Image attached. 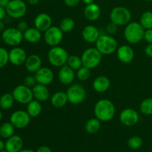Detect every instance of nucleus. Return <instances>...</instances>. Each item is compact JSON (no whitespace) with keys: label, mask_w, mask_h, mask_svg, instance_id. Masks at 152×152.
<instances>
[{"label":"nucleus","mask_w":152,"mask_h":152,"mask_svg":"<svg viewBox=\"0 0 152 152\" xmlns=\"http://www.w3.org/2000/svg\"><path fill=\"white\" fill-rule=\"evenodd\" d=\"M115 111L114 103L107 99H102L96 102L94 109L95 117L101 122H108L112 120L115 115Z\"/></svg>","instance_id":"1"},{"label":"nucleus","mask_w":152,"mask_h":152,"mask_svg":"<svg viewBox=\"0 0 152 152\" xmlns=\"http://www.w3.org/2000/svg\"><path fill=\"white\" fill-rule=\"evenodd\" d=\"M145 29L140 22H130L124 30V37L128 42L137 44L144 38Z\"/></svg>","instance_id":"2"},{"label":"nucleus","mask_w":152,"mask_h":152,"mask_svg":"<svg viewBox=\"0 0 152 152\" xmlns=\"http://www.w3.org/2000/svg\"><path fill=\"white\" fill-rule=\"evenodd\" d=\"M96 48L102 55H111L117 51L118 43L111 35L103 34L100 35L96 42Z\"/></svg>","instance_id":"3"},{"label":"nucleus","mask_w":152,"mask_h":152,"mask_svg":"<svg viewBox=\"0 0 152 152\" xmlns=\"http://www.w3.org/2000/svg\"><path fill=\"white\" fill-rule=\"evenodd\" d=\"M68 51L60 46H53L48 53V59L50 65L56 68H61L67 64L68 59Z\"/></svg>","instance_id":"4"},{"label":"nucleus","mask_w":152,"mask_h":152,"mask_svg":"<svg viewBox=\"0 0 152 152\" xmlns=\"http://www.w3.org/2000/svg\"><path fill=\"white\" fill-rule=\"evenodd\" d=\"M102 54L96 49V48H89L83 51L81 56L83 66L89 69L96 68L102 61Z\"/></svg>","instance_id":"5"},{"label":"nucleus","mask_w":152,"mask_h":152,"mask_svg":"<svg viewBox=\"0 0 152 152\" xmlns=\"http://www.w3.org/2000/svg\"><path fill=\"white\" fill-rule=\"evenodd\" d=\"M109 17L111 22H114L118 26H123L128 25L131 22L132 13L126 7L118 6L111 10Z\"/></svg>","instance_id":"6"},{"label":"nucleus","mask_w":152,"mask_h":152,"mask_svg":"<svg viewBox=\"0 0 152 152\" xmlns=\"http://www.w3.org/2000/svg\"><path fill=\"white\" fill-rule=\"evenodd\" d=\"M7 14L13 19H21L27 12V5L22 0H10L5 7Z\"/></svg>","instance_id":"7"},{"label":"nucleus","mask_w":152,"mask_h":152,"mask_svg":"<svg viewBox=\"0 0 152 152\" xmlns=\"http://www.w3.org/2000/svg\"><path fill=\"white\" fill-rule=\"evenodd\" d=\"M23 33L15 28H9L1 34V39L7 45L16 47L21 44L23 39Z\"/></svg>","instance_id":"8"},{"label":"nucleus","mask_w":152,"mask_h":152,"mask_svg":"<svg viewBox=\"0 0 152 152\" xmlns=\"http://www.w3.org/2000/svg\"><path fill=\"white\" fill-rule=\"evenodd\" d=\"M68 102L74 105L80 104L86 97V91L83 86L80 84L71 85L67 90Z\"/></svg>","instance_id":"9"},{"label":"nucleus","mask_w":152,"mask_h":152,"mask_svg":"<svg viewBox=\"0 0 152 152\" xmlns=\"http://www.w3.org/2000/svg\"><path fill=\"white\" fill-rule=\"evenodd\" d=\"M15 101L21 104H28L34 99L32 88L25 85H19L13 89L12 92Z\"/></svg>","instance_id":"10"},{"label":"nucleus","mask_w":152,"mask_h":152,"mask_svg":"<svg viewBox=\"0 0 152 152\" xmlns=\"http://www.w3.org/2000/svg\"><path fill=\"white\" fill-rule=\"evenodd\" d=\"M64 37V33L59 27L53 26L44 32V40L49 46H57L62 42Z\"/></svg>","instance_id":"11"},{"label":"nucleus","mask_w":152,"mask_h":152,"mask_svg":"<svg viewBox=\"0 0 152 152\" xmlns=\"http://www.w3.org/2000/svg\"><path fill=\"white\" fill-rule=\"evenodd\" d=\"M31 118V116L28 114L27 111L18 110L14 111L10 115V122L16 129H22L26 128L29 125Z\"/></svg>","instance_id":"12"},{"label":"nucleus","mask_w":152,"mask_h":152,"mask_svg":"<svg viewBox=\"0 0 152 152\" xmlns=\"http://www.w3.org/2000/svg\"><path fill=\"white\" fill-rule=\"evenodd\" d=\"M120 120L126 126H133L139 121V114L133 108H126L120 114Z\"/></svg>","instance_id":"13"},{"label":"nucleus","mask_w":152,"mask_h":152,"mask_svg":"<svg viewBox=\"0 0 152 152\" xmlns=\"http://www.w3.org/2000/svg\"><path fill=\"white\" fill-rule=\"evenodd\" d=\"M27 53L23 48L19 47H13L9 51V62L13 65L19 66L25 64L26 60Z\"/></svg>","instance_id":"14"},{"label":"nucleus","mask_w":152,"mask_h":152,"mask_svg":"<svg viewBox=\"0 0 152 152\" xmlns=\"http://www.w3.org/2000/svg\"><path fill=\"white\" fill-rule=\"evenodd\" d=\"M35 78L37 83L45 86L50 84L54 78V74L53 71L49 68L42 67L35 73Z\"/></svg>","instance_id":"15"},{"label":"nucleus","mask_w":152,"mask_h":152,"mask_svg":"<svg viewBox=\"0 0 152 152\" xmlns=\"http://www.w3.org/2000/svg\"><path fill=\"white\" fill-rule=\"evenodd\" d=\"M117 55L120 62L128 64L130 63L134 58V51L131 46L124 45L117 48Z\"/></svg>","instance_id":"16"},{"label":"nucleus","mask_w":152,"mask_h":152,"mask_svg":"<svg viewBox=\"0 0 152 152\" xmlns=\"http://www.w3.org/2000/svg\"><path fill=\"white\" fill-rule=\"evenodd\" d=\"M34 26L41 32H45L52 26L51 17L48 13H39L34 19Z\"/></svg>","instance_id":"17"},{"label":"nucleus","mask_w":152,"mask_h":152,"mask_svg":"<svg viewBox=\"0 0 152 152\" xmlns=\"http://www.w3.org/2000/svg\"><path fill=\"white\" fill-rule=\"evenodd\" d=\"M58 78L59 82L63 85H71L75 79V73L74 70L70 68L68 65H65L61 67L59 73H58Z\"/></svg>","instance_id":"18"},{"label":"nucleus","mask_w":152,"mask_h":152,"mask_svg":"<svg viewBox=\"0 0 152 152\" xmlns=\"http://www.w3.org/2000/svg\"><path fill=\"white\" fill-rule=\"evenodd\" d=\"M100 36L97 28L94 25H87L82 31V37L83 39L88 43H95Z\"/></svg>","instance_id":"19"},{"label":"nucleus","mask_w":152,"mask_h":152,"mask_svg":"<svg viewBox=\"0 0 152 152\" xmlns=\"http://www.w3.org/2000/svg\"><path fill=\"white\" fill-rule=\"evenodd\" d=\"M34 99L39 102H45L50 97V91L48 88L47 86L37 83L32 88Z\"/></svg>","instance_id":"20"},{"label":"nucleus","mask_w":152,"mask_h":152,"mask_svg":"<svg viewBox=\"0 0 152 152\" xmlns=\"http://www.w3.org/2000/svg\"><path fill=\"white\" fill-rule=\"evenodd\" d=\"M23 140L18 135H13L7 139L5 142V148L7 152H19L22 149Z\"/></svg>","instance_id":"21"},{"label":"nucleus","mask_w":152,"mask_h":152,"mask_svg":"<svg viewBox=\"0 0 152 152\" xmlns=\"http://www.w3.org/2000/svg\"><path fill=\"white\" fill-rule=\"evenodd\" d=\"M27 71L32 74H35L39 68H42V59L37 54H31L27 57L25 62Z\"/></svg>","instance_id":"22"},{"label":"nucleus","mask_w":152,"mask_h":152,"mask_svg":"<svg viewBox=\"0 0 152 152\" xmlns=\"http://www.w3.org/2000/svg\"><path fill=\"white\" fill-rule=\"evenodd\" d=\"M111 86L110 80L106 76L101 75L96 77L93 82V88L97 93H104L107 91Z\"/></svg>","instance_id":"23"},{"label":"nucleus","mask_w":152,"mask_h":152,"mask_svg":"<svg viewBox=\"0 0 152 152\" xmlns=\"http://www.w3.org/2000/svg\"><path fill=\"white\" fill-rule=\"evenodd\" d=\"M84 15L86 19L91 22L97 20L101 15L100 7L94 2L90 4H87L85 7Z\"/></svg>","instance_id":"24"},{"label":"nucleus","mask_w":152,"mask_h":152,"mask_svg":"<svg viewBox=\"0 0 152 152\" xmlns=\"http://www.w3.org/2000/svg\"><path fill=\"white\" fill-rule=\"evenodd\" d=\"M68 102V96L65 92L56 91L50 97V103L56 108H63Z\"/></svg>","instance_id":"25"},{"label":"nucleus","mask_w":152,"mask_h":152,"mask_svg":"<svg viewBox=\"0 0 152 152\" xmlns=\"http://www.w3.org/2000/svg\"><path fill=\"white\" fill-rule=\"evenodd\" d=\"M23 38L29 43H37L41 40L42 32L37 28H29L23 33Z\"/></svg>","instance_id":"26"},{"label":"nucleus","mask_w":152,"mask_h":152,"mask_svg":"<svg viewBox=\"0 0 152 152\" xmlns=\"http://www.w3.org/2000/svg\"><path fill=\"white\" fill-rule=\"evenodd\" d=\"M42 107L41 102L37 100V99H33L32 101L27 104V112L28 113L31 117H37L41 114Z\"/></svg>","instance_id":"27"},{"label":"nucleus","mask_w":152,"mask_h":152,"mask_svg":"<svg viewBox=\"0 0 152 152\" xmlns=\"http://www.w3.org/2000/svg\"><path fill=\"white\" fill-rule=\"evenodd\" d=\"M86 131L89 134H96L101 128V121L96 117L90 119L86 123Z\"/></svg>","instance_id":"28"},{"label":"nucleus","mask_w":152,"mask_h":152,"mask_svg":"<svg viewBox=\"0 0 152 152\" xmlns=\"http://www.w3.org/2000/svg\"><path fill=\"white\" fill-rule=\"evenodd\" d=\"M15 127L11 123H4L0 126V137L4 139H8L14 134Z\"/></svg>","instance_id":"29"},{"label":"nucleus","mask_w":152,"mask_h":152,"mask_svg":"<svg viewBox=\"0 0 152 152\" xmlns=\"http://www.w3.org/2000/svg\"><path fill=\"white\" fill-rule=\"evenodd\" d=\"M15 99L12 93H6L3 94L0 98V108L4 110L10 109L13 105Z\"/></svg>","instance_id":"30"},{"label":"nucleus","mask_w":152,"mask_h":152,"mask_svg":"<svg viewBox=\"0 0 152 152\" xmlns=\"http://www.w3.org/2000/svg\"><path fill=\"white\" fill-rule=\"evenodd\" d=\"M59 27L63 33L71 32L75 28V22L72 18H64L59 23Z\"/></svg>","instance_id":"31"},{"label":"nucleus","mask_w":152,"mask_h":152,"mask_svg":"<svg viewBox=\"0 0 152 152\" xmlns=\"http://www.w3.org/2000/svg\"><path fill=\"white\" fill-rule=\"evenodd\" d=\"M140 23L145 30L152 28V12H144L140 18Z\"/></svg>","instance_id":"32"},{"label":"nucleus","mask_w":152,"mask_h":152,"mask_svg":"<svg viewBox=\"0 0 152 152\" xmlns=\"http://www.w3.org/2000/svg\"><path fill=\"white\" fill-rule=\"evenodd\" d=\"M66 65H68L70 68H72L74 71H77L82 66H83L81 57L76 56V55H71V56H68Z\"/></svg>","instance_id":"33"},{"label":"nucleus","mask_w":152,"mask_h":152,"mask_svg":"<svg viewBox=\"0 0 152 152\" xmlns=\"http://www.w3.org/2000/svg\"><path fill=\"white\" fill-rule=\"evenodd\" d=\"M140 110L145 115L152 114V98H146L140 104Z\"/></svg>","instance_id":"34"},{"label":"nucleus","mask_w":152,"mask_h":152,"mask_svg":"<svg viewBox=\"0 0 152 152\" xmlns=\"http://www.w3.org/2000/svg\"><path fill=\"white\" fill-rule=\"evenodd\" d=\"M91 76V69L85 66H82L80 69L77 70V77L80 81H86Z\"/></svg>","instance_id":"35"},{"label":"nucleus","mask_w":152,"mask_h":152,"mask_svg":"<svg viewBox=\"0 0 152 152\" xmlns=\"http://www.w3.org/2000/svg\"><path fill=\"white\" fill-rule=\"evenodd\" d=\"M142 145V140L140 137L134 136L129 138L128 140V146L133 150L138 149Z\"/></svg>","instance_id":"36"},{"label":"nucleus","mask_w":152,"mask_h":152,"mask_svg":"<svg viewBox=\"0 0 152 152\" xmlns=\"http://www.w3.org/2000/svg\"><path fill=\"white\" fill-rule=\"evenodd\" d=\"M9 62V52L4 48L0 47V68H4Z\"/></svg>","instance_id":"37"},{"label":"nucleus","mask_w":152,"mask_h":152,"mask_svg":"<svg viewBox=\"0 0 152 152\" xmlns=\"http://www.w3.org/2000/svg\"><path fill=\"white\" fill-rule=\"evenodd\" d=\"M37 84V82L35 78V76L28 75L24 80V85L26 86L27 87L31 88H33Z\"/></svg>","instance_id":"38"},{"label":"nucleus","mask_w":152,"mask_h":152,"mask_svg":"<svg viewBox=\"0 0 152 152\" xmlns=\"http://www.w3.org/2000/svg\"><path fill=\"white\" fill-rule=\"evenodd\" d=\"M105 30H106V32L109 35H113V34H115L117 32V31H118V25H116L114 22H111L106 25Z\"/></svg>","instance_id":"39"},{"label":"nucleus","mask_w":152,"mask_h":152,"mask_svg":"<svg viewBox=\"0 0 152 152\" xmlns=\"http://www.w3.org/2000/svg\"><path fill=\"white\" fill-rule=\"evenodd\" d=\"M143 39L148 44H152V28L145 30V34H144Z\"/></svg>","instance_id":"40"},{"label":"nucleus","mask_w":152,"mask_h":152,"mask_svg":"<svg viewBox=\"0 0 152 152\" xmlns=\"http://www.w3.org/2000/svg\"><path fill=\"white\" fill-rule=\"evenodd\" d=\"M16 28L18 30H19L21 32L24 33L29 28V26H28V24L27 22H25V21H21L20 22L18 23Z\"/></svg>","instance_id":"41"},{"label":"nucleus","mask_w":152,"mask_h":152,"mask_svg":"<svg viewBox=\"0 0 152 152\" xmlns=\"http://www.w3.org/2000/svg\"><path fill=\"white\" fill-rule=\"evenodd\" d=\"M80 0H64V2L68 7H76L80 3Z\"/></svg>","instance_id":"42"},{"label":"nucleus","mask_w":152,"mask_h":152,"mask_svg":"<svg viewBox=\"0 0 152 152\" xmlns=\"http://www.w3.org/2000/svg\"><path fill=\"white\" fill-rule=\"evenodd\" d=\"M145 53L149 57L152 58V44H148L145 48Z\"/></svg>","instance_id":"43"},{"label":"nucleus","mask_w":152,"mask_h":152,"mask_svg":"<svg viewBox=\"0 0 152 152\" xmlns=\"http://www.w3.org/2000/svg\"><path fill=\"white\" fill-rule=\"evenodd\" d=\"M36 152H52V150L48 146L42 145V146H40Z\"/></svg>","instance_id":"44"},{"label":"nucleus","mask_w":152,"mask_h":152,"mask_svg":"<svg viewBox=\"0 0 152 152\" xmlns=\"http://www.w3.org/2000/svg\"><path fill=\"white\" fill-rule=\"evenodd\" d=\"M6 15H7V12H6L5 7L0 6V20H3L5 18Z\"/></svg>","instance_id":"45"},{"label":"nucleus","mask_w":152,"mask_h":152,"mask_svg":"<svg viewBox=\"0 0 152 152\" xmlns=\"http://www.w3.org/2000/svg\"><path fill=\"white\" fill-rule=\"evenodd\" d=\"M10 1V0H0V6L3 7H6V6L8 4Z\"/></svg>","instance_id":"46"},{"label":"nucleus","mask_w":152,"mask_h":152,"mask_svg":"<svg viewBox=\"0 0 152 152\" xmlns=\"http://www.w3.org/2000/svg\"><path fill=\"white\" fill-rule=\"evenodd\" d=\"M27 1H28V4H30L31 5H35V4H38L39 0H27Z\"/></svg>","instance_id":"47"},{"label":"nucleus","mask_w":152,"mask_h":152,"mask_svg":"<svg viewBox=\"0 0 152 152\" xmlns=\"http://www.w3.org/2000/svg\"><path fill=\"white\" fill-rule=\"evenodd\" d=\"M4 26H5V25H4V22H3L2 20H0V33L3 32V31L5 30L4 29Z\"/></svg>","instance_id":"48"},{"label":"nucleus","mask_w":152,"mask_h":152,"mask_svg":"<svg viewBox=\"0 0 152 152\" xmlns=\"http://www.w3.org/2000/svg\"><path fill=\"white\" fill-rule=\"evenodd\" d=\"M5 148V143L1 140H0V151H3Z\"/></svg>","instance_id":"49"},{"label":"nucleus","mask_w":152,"mask_h":152,"mask_svg":"<svg viewBox=\"0 0 152 152\" xmlns=\"http://www.w3.org/2000/svg\"><path fill=\"white\" fill-rule=\"evenodd\" d=\"M83 2L87 5V4H92V3H94V0H83Z\"/></svg>","instance_id":"50"},{"label":"nucleus","mask_w":152,"mask_h":152,"mask_svg":"<svg viewBox=\"0 0 152 152\" xmlns=\"http://www.w3.org/2000/svg\"><path fill=\"white\" fill-rule=\"evenodd\" d=\"M19 152H35V151H33V150H31V149H22Z\"/></svg>","instance_id":"51"},{"label":"nucleus","mask_w":152,"mask_h":152,"mask_svg":"<svg viewBox=\"0 0 152 152\" xmlns=\"http://www.w3.org/2000/svg\"><path fill=\"white\" fill-rule=\"evenodd\" d=\"M2 113H1V111H0V121L1 120V119H2Z\"/></svg>","instance_id":"52"},{"label":"nucleus","mask_w":152,"mask_h":152,"mask_svg":"<svg viewBox=\"0 0 152 152\" xmlns=\"http://www.w3.org/2000/svg\"><path fill=\"white\" fill-rule=\"evenodd\" d=\"M1 35H0V43H1Z\"/></svg>","instance_id":"53"},{"label":"nucleus","mask_w":152,"mask_h":152,"mask_svg":"<svg viewBox=\"0 0 152 152\" xmlns=\"http://www.w3.org/2000/svg\"><path fill=\"white\" fill-rule=\"evenodd\" d=\"M0 152H7V151H6V150H3V151H0Z\"/></svg>","instance_id":"54"},{"label":"nucleus","mask_w":152,"mask_h":152,"mask_svg":"<svg viewBox=\"0 0 152 152\" xmlns=\"http://www.w3.org/2000/svg\"><path fill=\"white\" fill-rule=\"evenodd\" d=\"M145 1H152V0H145Z\"/></svg>","instance_id":"55"}]
</instances>
